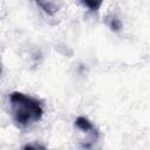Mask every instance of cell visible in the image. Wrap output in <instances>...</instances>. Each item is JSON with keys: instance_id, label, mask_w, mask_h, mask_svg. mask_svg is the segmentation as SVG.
Here are the masks:
<instances>
[{"instance_id": "obj_6", "label": "cell", "mask_w": 150, "mask_h": 150, "mask_svg": "<svg viewBox=\"0 0 150 150\" xmlns=\"http://www.w3.org/2000/svg\"><path fill=\"white\" fill-rule=\"evenodd\" d=\"M110 28L111 29H114V30H118L120 28H121V22H120V20L118 19H116V18H112L111 20H110Z\"/></svg>"}, {"instance_id": "obj_4", "label": "cell", "mask_w": 150, "mask_h": 150, "mask_svg": "<svg viewBox=\"0 0 150 150\" xmlns=\"http://www.w3.org/2000/svg\"><path fill=\"white\" fill-rule=\"evenodd\" d=\"M22 150H49V149L40 143H28L22 146Z\"/></svg>"}, {"instance_id": "obj_5", "label": "cell", "mask_w": 150, "mask_h": 150, "mask_svg": "<svg viewBox=\"0 0 150 150\" xmlns=\"http://www.w3.org/2000/svg\"><path fill=\"white\" fill-rule=\"evenodd\" d=\"M82 5L87 6L90 11H97V9L100 8V6L102 5V2H101V1H98V2H94V1H84V2H82Z\"/></svg>"}, {"instance_id": "obj_3", "label": "cell", "mask_w": 150, "mask_h": 150, "mask_svg": "<svg viewBox=\"0 0 150 150\" xmlns=\"http://www.w3.org/2000/svg\"><path fill=\"white\" fill-rule=\"evenodd\" d=\"M38 6H40L45 13H47L48 15H53L59 11V5L54 1H38L36 2Z\"/></svg>"}, {"instance_id": "obj_1", "label": "cell", "mask_w": 150, "mask_h": 150, "mask_svg": "<svg viewBox=\"0 0 150 150\" xmlns=\"http://www.w3.org/2000/svg\"><path fill=\"white\" fill-rule=\"evenodd\" d=\"M9 108L13 122L19 128H26L41 120L43 108L41 102L20 91H13L9 96Z\"/></svg>"}, {"instance_id": "obj_2", "label": "cell", "mask_w": 150, "mask_h": 150, "mask_svg": "<svg viewBox=\"0 0 150 150\" xmlns=\"http://www.w3.org/2000/svg\"><path fill=\"white\" fill-rule=\"evenodd\" d=\"M75 127H76L80 131L87 134L93 143H95L96 139L98 138V131H97V129L95 128V125H94L87 117H84V116H79V117L75 120Z\"/></svg>"}]
</instances>
